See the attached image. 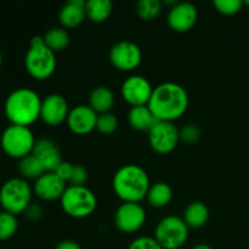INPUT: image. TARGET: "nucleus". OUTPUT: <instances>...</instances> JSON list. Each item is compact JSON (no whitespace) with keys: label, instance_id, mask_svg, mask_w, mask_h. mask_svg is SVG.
Listing matches in <instances>:
<instances>
[{"label":"nucleus","instance_id":"obj_25","mask_svg":"<svg viewBox=\"0 0 249 249\" xmlns=\"http://www.w3.org/2000/svg\"><path fill=\"white\" fill-rule=\"evenodd\" d=\"M44 43L48 45V48H50L53 53L56 51H62L70 45V34L66 29L60 28V27H55V28H51L50 31H48L45 33V36H43Z\"/></svg>","mask_w":249,"mask_h":249},{"label":"nucleus","instance_id":"obj_7","mask_svg":"<svg viewBox=\"0 0 249 249\" xmlns=\"http://www.w3.org/2000/svg\"><path fill=\"white\" fill-rule=\"evenodd\" d=\"M36 141L33 131L29 126L10 124L2 131L0 145L9 157L19 160L33 152Z\"/></svg>","mask_w":249,"mask_h":249},{"label":"nucleus","instance_id":"obj_19","mask_svg":"<svg viewBox=\"0 0 249 249\" xmlns=\"http://www.w3.org/2000/svg\"><path fill=\"white\" fill-rule=\"evenodd\" d=\"M128 122L130 126L139 131H150L151 128L158 122L155 114L146 106H135L131 107L128 113Z\"/></svg>","mask_w":249,"mask_h":249},{"label":"nucleus","instance_id":"obj_40","mask_svg":"<svg viewBox=\"0 0 249 249\" xmlns=\"http://www.w3.org/2000/svg\"><path fill=\"white\" fill-rule=\"evenodd\" d=\"M0 249H2V248H0Z\"/></svg>","mask_w":249,"mask_h":249},{"label":"nucleus","instance_id":"obj_24","mask_svg":"<svg viewBox=\"0 0 249 249\" xmlns=\"http://www.w3.org/2000/svg\"><path fill=\"white\" fill-rule=\"evenodd\" d=\"M18 172L26 180H36L45 173L40 160L31 153L18 160Z\"/></svg>","mask_w":249,"mask_h":249},{"label":"nucleus","instance_id":"obj_16","mask_svg":"<svg viewBox=\"0 0 249 249\" xmlns=\"http://www.w3.org/2000/svg\"><path fill=\"white\" fill-rule=\"evenodd\" d=\"M99 114L90 106L79 105L73 107L67 117L68 128L78 135H85L96 129V122Z\"/></svg>","mask_w":249,"mask_h":249},{"label":"nucleus","instance_id":"obj_38","mask_svg":"<svg viewBox=\"0 0 249 249\" xmlns=\"http://www.w3.org/2000/svg\"><path fill=\"white\" fill-rule=\"evenodd\" d=\"M243 4L248 5V6H249V0H246V1H243Z\"/></svg>","mask_w":249,"mask_h":249},{"label":"nucleus","instance_id":"obj_21","mask_svg":"<svg viewBox=\"0 0 249 249\" xmlns=\"http://www.w3.org/2000/svg\"><path fill=\"white\" fill-rule=\"evenodd\" d=\"M182 219L189 228H202L206 225L209 219L208 207L203 202H191L185 209Z\"/></svg>","mask_w":249,"mask_h":249},{"label":"nucleus","instance_id":"obj_11","mask_svg":"<svg viewBox=\"0 0 249 249\" xmlns=\"http://www.w3.org/2000/svg\"><path fill=\"white\" fill-rule=\"evenodd\" d=\"M146 221V211L140 203L124 202L114 213V225L124 233L140 230Z\"/></svg>","mask_w":249,"mask_h":249},{"label":"nucleus","instance_id":"obj_15","mask_svg":"<svg viewBox=\"0 0 249 249\" xmlns=\"http://www.w3.org/2000/svg\"><path fill=\"white\" fill-rule=\"evenodd\" d=\"M67 185L55 172H45L34 181L33 192L43 201L61 199Z\"/></svg>","mask_w":249,"mask_h":249},{"label":"nucleus","instance_id":"obj_22","mask_svg":"<svg viewBox=\"0 0 249 249\" xmlns=\"http://www.w3.org/2000/svg\"><path fill=\"white\" fill-rule=\"evenodd\" d=\"M146 198L155 208H164L172 202L173 189L167 182H156L150 186Z\"/></svg>","mask_w":249,"mask_h":249},{"label":"nucleus","instance_id":"obj_32","mask_svg":"<svg viewBox=\"0 0 249 249\" xmlns=\"http://www.w3.org/2000/svg\"><path fill=\"white\" fill-rule=\"evenodd\" d=\"M88 181V170L84 165L74 164L73 167L72 177H71L70 184L72 186H85V182Z\"/></svg>","mask_w":249,"mask_h":249},{"label":"nucleus","instance_id":"obj_8","mask_svg":"<svg viewBox=\"0 0 249 249\" xmlns=\"http://www.w3.org/2000/svg\"><path fill=\"white\" fill-rule=\"evenodd\" d=\"M155 238L163 249H179L189 238V226L179 216H165L156 226Z\"/></svg>","mask_w":249,"mask_h":249},{"label":"nucleus","instance_id":"obj_2","mask_svg":"<svg viewBox=\"0 0 249 249\" xmlns=\"http://www.w3.org/2000/svg\"><path fill=\"white\" fill-rule=\"evenodd\" d=\"M41 101L38 92L33 89L18 88L10 92L5 100V116L11 124L29 126L40 118Z\"/></svg>","mask_w":249,"mask_h":249},{"label":"nucleus","instance_id":"obj_28","mask_svg":"<svg viewBox=\"0 0 249 249\" xmlns=\"http://www.w3.org/2000/svg\"><path fill=\"white\" fill-rule=\"evenodd\" d=\"M117 128H118V119L113 113L107 112V113L99 114L96 122L97 131L105 134V135H108V134L114 133Z\"/></svg>","mask_w":249,"mask_h":249},{"label":"nucleus","instance_id":"obj_30","mask_svg":"<svg viewBox=\"0 0 249 249\" xmlns=\"http://www.w3.org/2000/svg\"><path fill=\"white\" fill-rule=\"evenodd\" d=\"M179 133L180 140L184 141L185 143H190V145L196 143L201 138V130L195 124H186L181 130H179Z\"/></svg>","mask_w":249,"mask_h":249},{"label":"nucleus","instance_id":"obj_4","mask_svg":"<svg viewBox=\"0 0 249 249\" xmlns=\"http://www.w3.org/2000/svg\"><path fill=\"white\" fill-rule=\"evenodd\" d=\"M56 63L55 53L44 43L43 36H33L24 56V67L28 74L36 80L48 79L55 72Z\"/></svg>","mask_w":249,"mask_h":249},{"label":"nucleus","instance_id":"obj_23","mask_svg":"<svg viewBox=\"0 0 249 249\" xmlns=\"http://www.w3.org/2000/svg\"><path fill=\"white\" fill-rule=\"evenodd\" d=\"M112 2L109 0H88L85 2V14L91 22L102 23L112 14Z\"/></svg>","mask_w":249,"mask_h":249},{"label":"nucleus","instance_id":"obj_13","mask_svg":"<svg viewBox=\"0 0 249 249\" xmlns=\"http://www.w3.org/2000/svg\"><path fill=\"white\" fill-rule=\"evenodd\" d=\"M70 111L67 100L62 95L50 94L41 101L40 119L48 125H60L67 121Z\"/></svg>","mask_w":249,"mask_h":249},{"label":"nucleus","instance_id":"obj_39","mask_svg":"<svg viewBox=\"0 0 249 249\" xmlns=\"http://www.w3.org/2000/svg\"><path fill=\"white\" fill-rule=\"evenodd\" d=\"M0 96H1V88H0Z\"/></svg>","mask_w":249,"mask_h":249},{"label":"nucleus","instance_id":"obj_34","mask_svg":"<svg viewBox=\"0 0 249 249\" xmlns=\"http://www.w3.org/2000/svg\"><path fill=\"white\" fill-rule=\"evenodd\" d=\"M23 214L26 215V218L28 219V220L38 221L43 218L44 211H43V208L39 206V204L31 203L28 207H27V209L24 211Z\"/></svg>","mask_w":249,"mask_h":249},{"label":"nucleus","instance_id":"obj_17","mask_svg":"<svg viewBox=\"0 0 249 249\" xmlns=\"http://www.w3.org/2000/svg\"><path fill=\"white\" fill-rule=\"evenodd\" d=\"M32 153L40 160L45 172H55L56 168L62 162L61 152L57 145L50 139L36 140Z\"/></svg>","mask_w":249,"mask_h":249},{"label":"nucleus","instance_id":"obj_14","mask_svg":"<svg viewBox=\"0 0 249 249\" xmlns=\"http://www.w3.org/2000/svg\"><path fill=\"white\" fill-rule=\"evenodd\" d=\"M197 18H198L197 7L190 1H181L170 7L167 21L170 28L174 29L175 32L184 33L194 28Z\"/></svg>","mask_w":249,"mask_h":249},{"label":"nucleus","instance_id":"obj_5","mask_svg":"<svg viewBox=\"0 0 249 249\" xmlns=\"http://www.w3.org/2000/svg\"><path fill=\"white\" fill-rule=\"evenodd\" d=\"M33 189L23 178H12L0 187V206L2 211L17 215L24 213L32 203Z\"/></svg>","mask_w":249,"mask_h":249},{"label":"nucleus","instance_id":"obj_6","mask_svg":"<svg viewBox=\"0 0 249 249\" xmlns=\"http://www.w3.org/2000/svg\"><path fill=\"white\" fill-rule=\"evenodd\" d=\"M61 207L67 215L83 219L91 215L97 207V198L87 186H67L61 197Z\"/></svg>","mask_w":249,"mask_h":249},{"label":"nucleus","instance_id":"obj_29","mask_svg":"<svg viewBox=\"0 0 249 249\" xmlns=\"http://www.w3.org/2000/svg\"><path fill=\"white\" fill-rule=\"evenodd\" d=\"M213 5L218 12L230 16L241 11L243 1L242 0H214Z\"/></svg>","mask_w":249,"mask_h":249},{"label":"nucleus","instance_id":"obj_12","mask_svg":"<svg viewBox=\"0 0 249 249\" xmlns=\"http://www.w3.org/2000/svg\"><path fill=\"white\" fill-rule=\"evenodd\" d=\"M153 89L155 88H152L147 78L135 74L124 80L121 92L123 99L133 107L146 106L150 102Z\"/></svg>","mask_w":249,"mask_h":249},{"label":"nucleus","instance_id":"obj_31","mask_svg":"<svg viewBox=\"0 0 249 249\" xmlns=\"http://www.w3.org/2000/svg\"><path fill=\"white\" fill-rule=\"evenodd\" d=\"M128 249H163L160 243L156 241L155 237H148V236H141L135 238L133 242L129 245Z\"/></svg>","mask_w":249,"mask_h":249},{"label":"nucleus","instance_id":"obj_33","mask_svg":"<svg viewBox=\"0 0 249 249\" xmlns=\"http://www.w3.org/2000/svg\"><path fill=\"white\" fill-rule=\"evenodd\" d=\"M73 167H74V164H72V163L63 162L62 160L61 164L56 168L55 173L57 174L58 178H61V179L63 180V181L70 182L71 177H72V173H73Z\"/></svg>","mask_w":249,"mask_h":249},{"label":"nucleus","instance_id":"obj_26","mask_svg":"<svg viewBox=\"0 0 249 249\" xmlns=\"http://www.w3.org/2000/svg\"><path fill=\"white\" fill-rule=\"evenodd\" d=\"M136 14L143 21H152L162 10V2L160 0H140L135 5Z\"/></svg>","mask_w":249,"mask_h":249},{"label":"nucleus","instance_id":"obj_10","mask_svg":"<svg viewBox=\"0 0 249 249\" xmlns=\"http://www.w3.org/2000/svg\"><path fill=\"white\" fill-rule=\"evenodd\" d=\"M142 53L138 44L130 40H121L109 50V61L119 71L130 72L140 66Z\"/></svg>","mask_w":249,"mask_h":249},{"label":"nucleus","instance_id":"obj_3","mask_svg":"<svg viewBox=\"0 0 249 249\" xmlns=\"http://www.w3.org/2000/svg\"><path fill=\"white\" fill-rule=\"evenodd\" d=\"M113 191L123 202L140 203L150 190V178L138 164H125L119 168L112 181Z\"/></svg>","mask_w":249,"mask_h":249},{"label":"nucleus","instance_id":"obj_20","mask_svg":"<svg viewBox=\"0 0 249 249\" xmlns=\"http://www.w3.org/2000/svg\"><path fill=\"white\" fill-rule=\"evenodd\" d=\"M114 95L112 90L107 87H97L90 92L89 106L97 114L107 113L113 107Z\"/></svg>","mask_w":249,"mask_h":249},{"label":"nucleus","instance_id":"obj_1","mask_svg":"<svg viewBox=\"0 0 249 249\" xmlns=\"http://www.w3.org/2000/svg\"><path fill=\"white\" fill-rule=\"evenodd\" d=\"M147 106L158 121L174 122L186 112L189 95L182 85L165 82L153 89Z\"/></svg>","mask_w":249,"mask_h":249},{"label":"nucleus","instance_id":"obj_9","mask_svg":"<svg viewBox=\"0 0 249 249\" xmlns=\"http://www.w3.org/2000/svg\"><path fill=\"white\" fill-rule=\"evenodd\" d=\"M180 141L179 129L173 122L158 121L148 131V142L153 151L167 155L175 150Z\"/></svg>","mask_w":249,"mask_h":249},{"label":"nucleus","instance_id":"obj_27","mask_svg":"<svg viewBox=\"0 0 249 249\" xmlns=\"http://www.w3.org/2000/svg\"><path fill=\"white\" fill-rule=\"evenodd\" d=\"M18 229L16 215L9 212H0V241H6L14 237Z\"/></svg>","mask_w":249,"mask_h":249},{"label":"nucleus","instance_id":"obj_18","mask_svg":"<svg viewBox=\"0 0 249 249\" xmlns=\"http://www.w3.org/2000/svg\"><path fill=\"white\" fill-rule=\"evenodd\" d=\"M84 0H70L60 10L58 18L65 28L78 27L87 17Z\"/></svg>","mask_w":249,"mask_h":249},{"label":"nucleus","instance_id":"obj_36","mask_svg":"<svg viewBox=\"0 0 249 249\" xmlns=\"http://www.w3.org/2000/svg\"><path fill=\"white\" fill-rule=\"evenodd\" d=\"M192 249H213L211 246L206 245V243H199V245H196Z\"/></svg>","mask_w":249,"mask_h":249},{"label":"nucleus","instance_id":"obj_37","mask_svg":"<svg viewBox=\"0 0 249 249\" xmlns=\"http://www.w3.org/2000/svg\"><path fill=\"white\" fill-rule=\"evenodd\" d=\"M2 61H4V57H2V53H0V67H1L2 65Z\"/></svg>","mask_w":249,"mask_h":249},{"label":"nucleus","instance_id":"obj_35","mask_svg":"<svg viewBox=\"0 0 249 249\" xmlns=\"http://www.w3.org/2000/svg\"><path fill=\"white\" fill-rule=\"evenodd\" d=\"M55 249H82L80 245L75 241L72 240H65V241H61L60 243H57Z\"/></svg>","mask_w":249,"mask_h":249}]
</instances>
